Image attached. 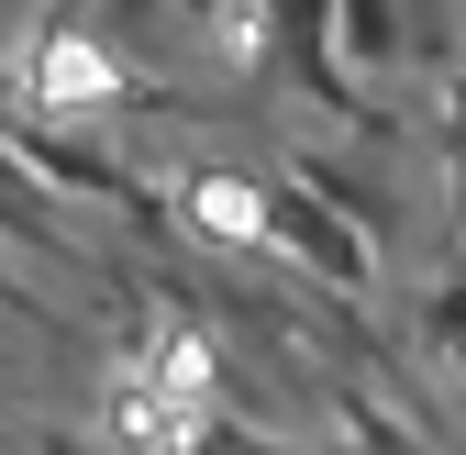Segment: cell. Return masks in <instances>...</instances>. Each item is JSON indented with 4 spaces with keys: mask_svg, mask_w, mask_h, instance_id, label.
Returning <instances> with one entry per match:
<instances>
[{
    "mask_svg": "<svg viewBox=\"0 0 466 455\" xmlns=\"http://www.w3.org/2000/svg\"><path fill=\"white\" fill-rule=\"evenodd\" d=\"M267 245H289V256H300L322 289H344V300L378 289V234H367L356 211H333L311 178H278V189H267Z\"/></svg>",
    "mask_w": 466,
    "mask_h": 455,
    "instance_id": "obj_1",
    "label": "cell"
},
{
    "mask_svg": "<svg viewBox=\"0 0 466 455\" xmlns=\"http://www.w3.org/2000/svg\"><path fill=\"white\" fill-rule=\"evenodd\" d=\"M333 56L344 67H400V0H333Z\"/></svg>",
    "mask_w": 466,
    "mask_h": 455,
    "instance_id": "obj_2",
    "label": "cell"
},
{
    "mask_svg": "<svg viewBox=\"0 0 466 455\" xmlns=\"http://www.w3.org/2000/svg\"><path fill=\"white\" fill-rule=\"evenodd\" d=\"M422 333H433V356L466 378V278H444V289H422Z\"/></svg>",
    "mask_w": 466,
    "mask_h": 455,
    "instance_id": "obj_3",
    "label": "cell"
},
{
    "mask_svg": "<svg viewBox=\"0 0 466 455\" xmlns=\"http://www.w3.org/2000/svg\"><path fill=\"white\" fill-rule=\"evenodd\" d=\"M200 455H311V444H278V433H256V422H211Z\"/></svg>",
    "mask_w": 466,
    "mask_h": 455,
    "instance_id": "obj_4",
    "label": "cell"
},
{
    "mask_svg": "<svg viewBox=\"0 0 466 455\" xmlns=\"http://www.w3.org/2000/svg\"><path fill=\"white\" fill-rule=\"evenodd\" d=\"M444 167H455V200H466V67H455V89H444Z\"/></svg>",
    "mask_w": 466,
    "mask_h": 455,
    "instance_id": "obj_5",
    "label": "cell"
},
{
    "mask_svg": "<svg viewBox=\"0 0 466 455\" xmlns=\"http://www.w3.org/2000/svg\"><path fill=\"white\" fill-rule=\"evenodd\" d=\"M12 455H89V433H67V422H45V433H23Z\"/></svg>",
    "mask_w": 466,
    "mask_h": 455,
    "instance_id": "obj_6",
    "label": "cell"
},
{
    "mask_svg": "<svg viewBox=\"0 0 466 455\" xmlns=\"http://www.w3.org/2000/svg\"><path fill=\"white\" fill-rule=\"evenodd\" d=\"M0 311H23V322H45V300L23 289V278H0Z\"/></svg>",
    "mask_w": 466,
    "mask_h": 455,
    "instance_id": "obj_7",
    "label": "cell"
},
{
    "mask_svg": "<svg viewBox=\"0 0 466 455\" xmlns=\"http://www.w3.org/2000/svg\"><path fill=\"white\" fill-rule=\"evenodd\" d=\"M111 12H123V23H156V0H111Z\"/></svg>",
    "mask_w": 466,
    "mask_h": 455,
    "instance_id": "obj_8",
    "label": "cell"
},
{
    "mask_svg": "<svg viewBox=\"0 0 466 455\" xmlns=\"http://www.w3.org/2000/svg\"><path fill=\"white\" fill-rule=\"evenodd\" d=\"M178 12H200V23H211V12H222V0H178Z\"/></svg>",
    "mask_w": 466,
    "mask_h": 455,
    "instance_id": "obj_9",
    "label": "cell"
}]
</instances>
